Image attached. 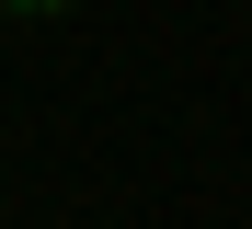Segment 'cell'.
Segmentation results:
<instances>
[{
    "label": "cell",
    "mask_w": 252,
    "mask_h": 229,
    "mask_svg": "<svg viewBox=\"0 0 252 229\" xmlns=\"http://www.w3.org/2000/svg\"><path fill=\"white\" fill-rule=\"evenodd\" d=\"M0 12H69V0H0Z\"/></svg>",
    "instance_id": "cell-1"
}]
</instances>
